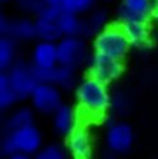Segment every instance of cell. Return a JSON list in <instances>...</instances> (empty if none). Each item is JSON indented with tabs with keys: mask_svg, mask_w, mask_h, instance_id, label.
<instances>
[{
	"mask_svg": "<svg viewBox=\"0 0 158 159\" xmlns=\"http://www.w3.org/2000/svg\"><path fill=\"white\" fill-rule=\"evenodd\" d=\"M151 18L158 24V0H152V17Z\"/></svg>",
	"mask_w": 158,
	"mask_h": 159,
	"instance_id": "25",
	"label": "cell"
},
{
	"mask_svg": "<svg viewBox=\"0 0 158 159\" xmlns=\"http://www.w3.org/2000/svg\"><path fill=\"white\" fill-rule=\"evenodd\" d=\"M63 37H81L86 36V22H82L78 16L64 11L58 22Z\"/></svg>",
	"mask_w": 158,
	"mask_h": 159,
	"instance_id": "15",
	"label": "cell"
},
{
	"mask_svg": "<svg viewBox=\"0 0 158 159\" xmlns=\"http://www.w3.org/2000/svg\"><path fill=\"white\" fill-rule=\"evenodd\" d=\"M106 19L107 14L103 10H97L89 17V19L86 22V36H89L92 33H98L106 27Z\"/></svg>",
	"mask_w": 158,
	"mask_h": 159,
	"instance_id": "20",
	"label": "cell"
},
{
	"mask_svg": "<svg viewBox=\"0 0 158 159\" xmlns=\"http://www.w3.org/2000/svg\"><path fill=\"white\" fill-rule=\"evenodd\" d=\"M52 125L58 134L68 136L78 125L77 115L72 106L63 103L52 115Z\"/></svg>",
	"mask_w": 158,
	"mask_h": 159,
	"instance_id": "14",
	"label": "cell"
},
{
	"mask_svg": "<svg viewBox=\"0 0 158 159\" xmlns=\"http://www.w3.org/2000/svg\"><path fill=\"white\" fill-rule=\"evenodd\" d=\"M75 97L82 112L88 117H102L111 106V97L106 84L93 76H86L75 89Z\"/></svg>",
	"mask_w": 158,
	"mask_h": 159,
	"instance_id": "1",
	"label": "cell"
},
{
	"mask_svg": "<svg viewBox=\"0 0 158 159\" xmlns=\"http://www.w3.org/2000/svg\"><path fill=\"white\" fill-rule=\"evenodd\" d=\"M107 2H110V0H107Z\"/></svg>",
	"mask_w": 158,
	"mask_h": 159,
	"instance_id": "30",
	"label": "cell"
},
{
	"mask_svg": "<svg viewBox=\"0 0 158 159\" xmlns=\"http://www.w3.org/2000/svg\"><path fill=\"white\" fill-rule=\"evenodd\" d=\"M131 46L144 47L151 41V25L144 19H125L118 22Z\"/></svg>",
	"mask_w": 158,
	"mask_h": 159,
	"instance_id": "10",
	"label": "cell"
},
{
	"mask_svg": "<svg viewBox=\"0 0 158 159\" xmlns=\"http://www.w3.org/2000/svg\"><path fill=\"white\" fill-rule=\"evenodd\" d=\"M35 159H68V155L63 147L58 144H50L41 148V150L35 155Z\"/></svg>",
	"mask_w": 158,
	"mask_h": 159,
	"instance_id": "22",
	"label": "cell"
},
{
	"mask_svg": "<svg viewBox=\"0 0 158 159\" xmlns=\"http://www.w3.org/2000/svg\"><path fill=\"white\" fill-rule=\"evenodd\" d=\"M36 32H37V37L41 38L42 41L46 42H55V41H60L63 38L61 31L59 28V24L55 22H49L41 18L36 19Z\"/></svg>",
	"mask_w": 158,
	"mask_h": 159,
	"instance_id": "16",
	"label": "cell"
},
{
	"mask_svg": "<svg viewBox=\"0 0 158 159\" xmlns=\"http://www.w3.org/2000/svg\"><path fill=\"white\" fill-rule=\"evenodd\" d=\"M3 2H7V0H3Z\"/></svg>",
	"mask_w": 158,
	"mask_h": 159,
	"instance_id": "29",
	"label": "cell"
},
{
	"mask_svg": "<svg viewBox=\"0 0 158 159\" xmlns=\"http://www.w3.org/2000/svg\"><path fill=\"white\" fill-rule=\"evenodd\" d=\"M32 125H33V112L30 108H19L7 118L5 130L8 132Z\"/></svg>",
	"mask_w": 158,
	"mask_h": 159,
	"instance_id": "17",
	"label": "cell"
},
{
	"mask_svg": "<svg viewBox=\"0 0 158 159\" xmlns=\"http://www.w3.org/2000/svg\"><path fill=\"white\" fill-rule=\"evenodd\" d=\"M17 3L23 10L36 13L37 16L46 7V4L44 3V0H17Z\"/></svg>",
	"mask_w": 158,
	"mask_h": 159,
	"instance_id": "24",
	"label": "cell"
},
{
	"mask_svg": "<svg viewBox=\"0 0 158 159\" xmlns=\"http://www.w3.org/2000/svg\"><path fill=\"white\" fill-rule=\"evenodd\" d=\"M68 153L72 159H91L92 158V139L88 129L78 124L68 135Z\"/></svg>",
	"mask_w": 158,
	"mask_h": 159,
	"instance_id": "9",
	"label": "cell"
},
{
	"mask_svg": "<svg viewBox=\"0 0 158 159\" xmlns=\"http://www.w3.org/2000/svg\"><path fill=\"white\" fill-rule=\"evenodd\" d=\"M130 46L131 45L120 24L106 25L96 34L93 41V50L96 55L120 61L126 56Z\"/></svg>",
	"mask_w": 158,
	"mask_h": 159,
	"instance_id": "2",
	"label": "cell"
},
{
	"mask_svg": "<svg viewBox=\"0 0 158 159\" xmlns=\"http://www.w3.org/2000/svg\"><path fill=\"white\" fill-rule=\"evenodd\" d=\"M0 32L3 37H9L16 39H32L37 37L36 23L28 19H18L9 20L7 18H2L0 20Z\"/></svg>",
	"mask_w": 158,
	"mask_h": 159,
	"instance_id": "12",
	"label": "cell"
},
{
	"mask_svg": "<svg viewBox=\"0 0 158 159\" xmlns=\"http://www.w3.org/2000/svg\"><path fill=\"white\" fill-rule=\"evenodd\" d=\"M7 159H31V157L26 154H13V155H9Z\"/></svg>",
	"mask_w": 158,
	"mask_h": 159,
	"instance_id": "26",
	"label": "cell"
},
{
	"mask_svg": "<svg viewBox=\"0 0 158 159\" xmlns=\"http://www.w3.org/2000/svg\"><path fill=\"white\" fill-rule=\"evenodd\" d=\"M5 73L8 74L10 85L19 101L31 97L32 92L38 84L32 65H28L23 61H16V64Z\"/></svg>",
	"mask_w": 158,
	"mask_h": 159,
	"instance_id": "4",
	"label": "cell"
},
{
	"mask_svg": "<svg viewBox=\"0 0 158 159\" xmlns=\"http://www.w3.org/2000/svg\"><path fill=\"white\" fill-rule=\"evenodd\" d=\"M59 65L55 42H38L32 52V66L37 70H51Z\"/></svg>",
	"mask_w": 158,
	"mask_h": 159,
	"instance_id": "11",
	"label": "cell"
},
{
	"mask_svg": "<svg viewBox=\"0 0 158 159\" xmlns=\"http://www.w3.org/2000/svg\"><path fill=\"white\" fill-rule=\"evenodd\" d=\"M123 70H124L123 61L114 60L96 54L92 56L89 62V75L106 85H109L110 83L120 78Z\"/></svg>",
	"mask_w": 158,
	"mask_h": 159,
	"instance_id": "7",
	"label": "cell"
},
{
	"mask_svg": "<svg viewBox=\"0 0 158 159\" xmlns=\"http://www.w3.org/2000/svg\"><path fill=\"white\" fill-rule=\"evenodd\" d=\"M93 4L95 0H63L61 8L64 9V11L78 16L89 10Z\"/></svg>",
	"mask_w": 158,
	"mask_h": 159,
	"instance_id": "21",
	"label": "cell"
},
{
	"mask_svg": "<svg viewBox=\"0 0 158 159\" xmlns=\"http://www.w3.org/2000/svg\"><path fill=\"white\" fill-rule=\"evenodd\" d=\"M118 22L125 19H144L152 17V0H123L117 10Z\"/></svg>",
	"mask_w": 158,
	"mask_h": 159,
	"instance_id": "13",
	"label": "cell"
},
{
	"mask_svg": "<svg viewBox=\"0 0 158 159\" xmlns=\"http://www.w3.org/2000/svg\"><path fill=\"white\" fill-rule=\"evenodd\" d=\"M56 46L59 65L77 69L84 62L87 48L82 37H63Z\"/></svg>",
	"mask_w": 158,
	"mask_h": 159,
	"instance_id": "5",
	"label": "cell"
},
{
	"mask_svg": "<svg viewBox=\"0 0 158 159\" xmlns=\"http://www.w3.org/2000/svg\"><path fill=\"white\" fill-rule=\"evenodd\" d=\"M16 43L9 37H2L0 39V69L8 71L16 64Z\"/></svg>",
	"mask_w": 158,
	"mask_h": 159,
	"instance_id": "18",
	"label": "cell"
},
{
	"mask_svg": "<svg viewBox=\"0 0 158 159\" xmlns=\"http://www.w3.org/2000/svg\"><path fill=\"white\" fill-rule=\"evenodd\" d=\"M42 148V135L32 125L14 131H8L2 140V152L5 155L13 154H37Z\"/></svg>",
	"mask_w": 158,
	"mask_h": 159,
	"instance_id": "3",
	"label": "cell"
},
{
	"mask_svg": "<svg viewBox=\"0 0 158 159\" xmlns=\"http://www.w3.org/2000/svg\"><path fill=\"white\" fill-rule=\"evenodd\" d=\"M44 3L46 5H60L63 4V0H44Z\"/></svg>",
	"mask_w": 158,
	"mask_h": 159,
	"instance_id": "27",
	"label": "cell"
},
{
	"mask_svg": "<svg viewBox=\"0 0 158 159\" xmlns=\"http://www.w3.org/2000/svg\"><path fill=\"white\" fill-rule=\"evenodd\" d=\"M30 98L35 110L45 115H54L63 104L59 88L47 83H38Z\"/></svg>",
	"mask_w": 158,
	"mask_h": 159,
	"instance_id": "6",
	"label": "cell"
},
{
	"mask_svg": "<svg viewBox=\"0 0 158 159\" xmlns=\"http://www.w3.org/2000/svg\"><path fill=\"white\" fill-rule=\"evenodd\" d=\"M64 13V9L60 5H46L42 11L37 16V18H41L49 22H55L58 23Z\"/></svg>",
	"mask_w": 158,
	"mask_h": 159,
	"instance_id": "23",
	"label": "cell"
},
{
	"mask_svg": "<svg viewBox=\"0 0 158 159\" xmlns=\"http://www.w3.org/2000/svg\"><path fill=\"white\" fill-rule=\"evenodd\" d=\"M18 97L16 94V92L13 90L8 74L3 71L0 74V108L7 110L10 108L12 106H14L18 102Z\"/></svg>",
	"mask_w": 158,
	"mask_h": 159,
	"instance_id": "19",
	"label": "cell"
},
{
	"mask_svg": "<svg viewBox=\"0 0 158 159\" xmlns=\"http://www.w3.org/2000/svg\"><path fill=\"white\" fill-rule=\"evenodd\" d=\"M102 159H116V158H114V157H105V158H102Z\"/></svg>",
	"mask_w": 158,
	"mask_h": 159,
	"instance_id": "28",
	"label": "cell"
},
{
	"mask_svg": "<svg viewBox=\"0 0 158 159\" xmlns=\"http://www.w3.org/2000/svg\"><path fill=\"white\" fill-rule=\"evenodd\" d=\"M106 145L115 154L126 153L134 141V132L131 126L126 122H114L106 131Z\"/></svg>",
	"mask_w": 158,
	"mask_h": 159,
	"instance_id": "8",
	"label": "cell"
}]
</instances>
